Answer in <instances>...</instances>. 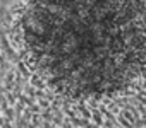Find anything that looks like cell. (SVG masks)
I'll return each instance as SVG.
<instances>
[{
    "label": "cell",
    "instance_id": "obj_1",
    "mask_svg": "<svg viewBox=\"0 0 146 128\" xmlns=\"http://www.w3.org/2000/svg\"><path fill=\"white\" fill-rule=\"evenodd\" d=\"M23 41L33 69L64 96L124 87L146 65V0H31Z\"/></svg>",
    "mask_w": 146,
    "mask_h": 128
}]
</instances>
